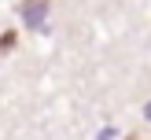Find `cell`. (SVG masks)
<instances>
[{
	"label": "cell",
	"instance_id": "obj_3",
	"mask_svg": "<svg viewBox=\"0 0 151 140\" xmlns=\"http://www.w3.org/2000/svg\"><path fill=\"white\" fill-rule=\"evenodd\" d=\"M144 118H147V122H151V103H147V107H144Z\"/></svg>",
	"mask_w": 151,
	"mask_h": 140
},
{
	"label": "cell",
	"instance_id": "obj_1",
	"mask_svg": "<svg viewBox=\"0 0 151 140\" xmlns=\"http://www.w3.org/2000/svg\"><path fill=\"white\" fill-rule=\"evenodd\" d=\"M44 15H48V0H26L22 4V19L29 29H44Z\"/></svg>",
	"mask_w": 151,
	"mask_h": 140
},
{
	"label": "cell",
	"instance_id": "obj_2",
	"mask_svg": "<svg viewBox=\"0 0 151 140\" xmlns=\"http://www.w3.org/2000/svg\"><path fill=\"white\" fill-rule=\"evenodd\" d=\"M11 44H15V33H4V37H0V52H4V48H11Z\"/></svg>",
	"mask_w": 151,
	"mask_h": 140
}]
</instances>
